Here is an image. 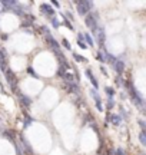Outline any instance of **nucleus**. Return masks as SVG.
Masks as SVG:
<instances>
[{
  "label": "nucleus",
  "mask_w": 146,
  "mask_h": 155,
  "mask_svg": "<svg viewBox=\"0 0 146 155\" xmlns=\"http://www.w3.org/2000/svg\"><path fill=\"white\" fill-rule=\"evenodd\" d=\"M63 25L68 27V29H70V30H73V25L70 23V20H68L66 17H65V20H63Z\"/></svg>",
  "instance_id": "nucleus-29"
},
{
  "label": "nucleus",
  "mask_w": 146,
  "mask_h": 155,
  "mask_svg": "<svg viewBox=\"0 0 146 155\" xmlns=\"http://www.w3.org/2000/svg\"><path fill=\"white\" fill-rule=\"evenodd\" d=\"M10 12H13L14 14H17V16H22V17H23V16L26 14L25 9H23V7H22V6H20L19 3H17V4H16V6H14V7H13V9H12Z\"/></svg>",
  "instance_id": "nucleus-16"
},
{
  "label": "nucleus",
  "mask_w": 146,
  "mask_h": 155,
  "mask_svg": "<svg viewBox=\"0 0 146 155\" xmlns=\"http://www.w3.org/2000/svg\"><path fill=\"white\" fill-rule=\"evenodd\" d=\"M16 93H17V96H19V101H20V104H22V105H23L26 109H29V108L32 106V99H30L29 96L23 95V93H22V92H19V91H17Z\"/></svg>",
  "instance_id": "nucleus-9"
},
{
  "label": "nucleus",
  "mask_w": 146,
  "mask_h": 155,
  "mask_svg": "<svg viewBox=\"0 0 146 155\" xmlns=\"http://www.w3.org/2000/svg\"><path fill=\"white\" fill-rule=\"evenodd\" d=\"M26 71H27V73H29V75H32L33 78H36V79H39V75H37L36 72H35V69H33L32 66H27V68H26Z\"/></svg>",
  "instance_id": "nucleus-22"
},
{
  "label": "nucleus",
  "mask_w": 146,
  "mask_h": 155,
  "mask_svg": "<svg viewBox=\"0 0 146 155\" xmlns=\"http://www.w3.org/2000/svg\"><path fill=\"white\" fill-rule=\"evenodd\" d=\"M93 1H87V0H79L76 1V9H77V13L82 14V16H86L87 13H90V10L93 9Z\"/></svg>",
  "instance_id": "nucleus-2"
},
{
  "label": "nucleus",
  "mask_w": 146,
  "mask_h": 155,
  "mask_svg": "<svg viewBox=\"0 0 146 155\" xmlns=\"http://www.w3.org/2000/svg\"><path fill=\"white\" fill-rule=\"evenodd\" d=\"M0 69L1 72L7 69V52L4 49H0Z\"/></svg>",
  "instance_id": "nucleus-10"
},
{
  "label": "nucleus",
  "mask_w": 146,
  "mask_h": 155,
  "mask_svg": "<svg viewBox=\"0 0 146 155\" xmlns=\"http://www.w3.org/2000/svg\"><path fill=\"white\" fill-rule=\"evenodd\" d=\"M145 135H146L145 132H141V134H139V141H141V144H142L143 147H146V136Z\"/></svg>",
  "instance_id": "nucleus-25"
},
{
  "label": "nucleus",
  "mask_w": 146,
  "mask_h": 155,
  "mask_svg": "<svg viewBox=\"0 0 146 155\" xmlns=\"http://www.w3.org/2000/svg\"><path fill=\"white\" fill-rule=\"evenodd\" d=\"M27 26H32V23H30V22H27V20H23L22 27H27Z\"/></svg>",
  "instance_id": "nucleus-36"
},
{
  "label": "nucleus",
  "mask_w": 146,
  "mask_h": 155,
  "mask_svg": "<svg viewBox=\"0 0 146 155\" xmlns=\"http://www.w3.org/2000/svg\"><path fill=\"white\" fill-rule=\"evenodd\" d=\"M77 45H79V47H82V49H87V46H86V43H85V42L77 40Z\"/></svg>",
  "instance_id": "nucleus-35"
},
{
  "label": "nucleus",
  "mask_w": 146,
  "mask_h": 155,
  "mask_svg": "<svg viewBox=\"0 0 146 155\" xmlns=\"http://www.w3.org/2000/svg\"><path fill=\"white\" fill-rule=\"evenodd\" d=\"M115 155H126V152H125L122 148H117V150L115 151Z\"/></svg>",
  "instance_id": "nucleus-34"
},
{
  "label": "nucleus",
  "mask_w": 146,
  "mask_h": 155,
  "mask_svg": "<svg viewBox=\"0 0 146 155\" xmlns=\"http://www.w3.org/2000/svg\"><path fill=\"white\" fill-rule=\"evenodd\" d=\"M40 12H42L43 14L49 16L50 19L56 16V12H55V10L52 9V6H50V4H47V3H43V4H40Z\"/></svg>",
  "instance_id": "nucleus-7"
},
{
  "label": "nucleus",
  "mask_w": 146,
  "mask_h": 155,
  "mask_svg": "<svg viewBox=\"0 0 146 155\" xmlns=\"http://www.w3.org/2000/svg\"><path fill=\"white\" fill-rule=\"evenodd\" d=\"M62 46H63V47H66L68 50H70V49H72V46H70V43H69V40H68V39H63V40H62Z\"/></svg>",
  "instance_id": "nucleus-26"
},
{
  "label": "nucleus",
  "mask_w": 146,
  "mask_h": 155,
  "mask_svg": "<svg viewBox=\"0 0 146 155\" xmlns=\"http://www.w3.org/2000/svg\"><path fill=\"white\" fill-rule=\"evenodd\" d=\"M100 71H102V73H103L105 76H108V72H106V69H105L103 66H100Z\"/></svg>",
  "instance_id": "nucleus-38"
},
{
  "label": "nucleus",
  "mask_w": 146,
  "mask_h": 155,
  "mask_svg": "<svg viewBox=\"0 0 146 155\" xmlns=\"http://www.w3.org/2000/svg\"><path fill=\"white\" fill-rule=\"evenodd\" d=\"M113 106H115V101H113V98H109V99H108V104H106V108L110 111Z\"/></svg>",
  "instance_id": "nucleus-28"
},
{
  "label": "nucleus",
  "mask_w": 146,
  "mask_h": 155,
  "mask_svg": "<svg viewBox=\"0 0 146 155\" xmlns=\"http://www.w3.org/2000/svg\"><path fill=\"white\" fill-rule=\"evenodd\" d=\"M105 92H106V95H108L109 98H113V95L116 93V91H115L113 88H110V86H106V88H105Z\"/></svg>",
  "instance_id": "nucleus-21"
},
{
  "label": "nucleus",
  "mask_w": 146,
  "mask_h": 155,
  "mask_svg": "<svg viewBox=\"0 0 146 155\" xmlns=\"http://www.w3.org/2000/svg\"><path fill=\"white\" fill-rule=\"evenodd\" d=\"M19 139H20V148H22V152H25L26 155H35L33 150H32V145L29 144V141L20 134L19 135Z\"/></svg>",
  "instance_id": "nucleus-6"
},
{
  "label": "nucleus",
  "mask_w": 146,
  "mask_h": 155,
  "mask_svg": "<svg viewBox=\"0 0 146 155\" xmlns=\"http://www.w3.org/2000/svg\"><path fill=\"white\" fill-rule=\"evenodd\" d=\"M139 125H141L142 132H145V134H146V125H145V121H143V119H139Z\"/></svg>",
  "instance_id": "nucleus-32"
},
{
  "label": "nucleus",
  "mask_w": 146,
  "mask_h": 155,
  "mask_svg": "<svg viewBox=\"0 0 146 155\" xmlns=\"http://www.w3.org/2000/svg\"><path fill=\"white\" fill-rule=\"evenodd\" d=\"M77 38H79L80 42H85V40H83V33H77Z\"/></svg>",
  "instance_id": "nucleus-39"
},
{
  "label": "nucleus",
  "mask_w": 146,
  "mask_h": 155,
  "mask_svg": "<svg viewBox=\"0 0 146 155\" xmlns=\"http://www.w3.org/2000/svg\"><path fill=\"white\" fill-rule=\"evenodd\" d=\"M90 96H92L93 99H98V98H100V96H99V93H98V89H93V88L90 89Z\"/></svg>",
  "instance_id": "nucleus-27"
},
{
  "label": "nucleus",
  "mask_w": 146,
  "mask_h": 155,
  "mask_svg": "<svg viewBox=\"0 0 146 155\" xmlns=\"http://www.w3.org/2000/svg\"><path fill=\"white\" fill-rule=\"evenodd\" d=\"M52 3L55 4V7H59V3H57V1H55V0H52Z\"/></svg>",
  "instance_id": "nucleus-40"
},
{
  "label": "nucleus",
  "mask_w": 146,
  "mask_h": 155,
  "mask_svg": "<svg viewBox=\"0 0 146 155\" xmlns=\"http://www.w3.org/2000/svg\"><path fill=\"white\" fill-rule=\"evenodd\" d=\"M73 59H74V62H87V59L86 58H83L82 55H79V53H73Z\"/></svg>",
  "instance_id": "nucleus-19"
},
{
  "label": "nucleus",
  "mask_w": 146,
  "mask_h": 155,
  "mask_svg": "<svg viewBox=\"0 0 146 155\" xmlns=\"http://www.w3.org/2000/svg\"><path fill=\"white\" fill-rule=\"evenodd\" d=\"M126 89H128V92H129V96H130V99L133 101V104L136 105V106H139V108H142L143 109V98L141 96V93L136 91V88L132 85V82L129 80V82H125V85H123Z\"/></svg>",
  "instance_id": "nucleus-1"
},
{
  "label": "nucleus",
  "mask_w": 146,
  "mask_h": 155,
  "mask_svg": "<svg viewBox=\"0 0 146 155\" xmlns=\"http://www.w3.org/2000/svg\"><path fill=\"white\" fill-rule=\"evenodd\" d=\"M83 40H85V43H86V46L89 45V46H93L95 45V42H93V38L89 35V33H86V35H83Z\"/></svg>",
  "instance_id": "nucleus-18"
},
{
  "label": "nucleus",
  "mask_w": 146,
  "mask_h": 155,
  "mask_svg": "<svg viewBox=\"0 0 146 155\" xmlns=\"http://www.w3.org/2000/svg\"><path fill=\"white\" fill-rule=\"evenodd\" d=\"M23 116H25V122H23V126H25V128H27V126H30V125H32V122H33L35 119H33L32 116L29 115V114H27L26 111L23 112Z\"/></svg>",
  "instance_id": "nucleus-17"
},
{
  "label": "nucleus",
  "mask_w": 146,
  "mask_h": 155,
  "mask_svg": "<svg viewBox=\"0 0 146 155\" xmlns=\"http://www.w3.org/2000/svg\"><path fill=\"white\" fill-rule=\"evenodd\" d=\"M86 76L89 78L90 83L93 85V89H98V88H99V82H98V79L95 78V75H93V72H92V69H90V68H87V69H86Z\"/></svg>",
  "instance_id": "nucleus-13"
},
{
  "label": "nucleus",
  "mask_w": 146,
  "mask_h": 155,
  "mask_svg": "<svg viewBox=\"0 0 146 155\" xmlns=\"http://www.w3.org/2000/svg\"><path fill=\"white\" fill-rule=\"evenodd\" d=\"M95 102H96V108H98V111H103V105H102V99L100 98H98V99H95Z\"/></svg>",
  "instance_id": "nucleus-24"
},
{
  "label": "nucleus",
  "mask_w": 146,
  "mask_h": 155,
  "mask_svg": "<svg viewBox=\"0 0 146 155\" xmlns=\"http://www.w3.org/2000/svg\"><path fill=\"white\" fill-rule=\"evenodd\" d=\"M96 59H98L99 62H106V60H105V55H103L102 50H99V52L96 53Z\"/></svg>",
  "instance_id": "nucleus-23"
},
{
  "label": "nucleus",
  "mask_w": 146,
  "mask_h": 155,
  "mask_svg": "<svg viewBox=\"0 0 146 155\" xmlns=\"http://www.w3.org/2000/svg\"><path fill=\"white\" fill-rule=\"evenodd\" d=\"M14 148H16V155H23L22 148H20V145H19V144H16V142H14Z\"/></svg>",
  "instance_id": "nucleus-31"
},
{
  "label": "nucleus",
  "mask_w": 146,
  "mask_h": 155,
  "mask_svg": "<svg viewBox=\"0 0 146 155\" xmlns=\"http://www.w3.org/2000/svg\"><path fill=\"white\" fill-rule=\"evenodd\" d=\"M3 136H4L6 139L12 141L13 144L16 142V141H14V138H16V132H14V131H12V129H4V131H3Z\"/></svg>",
  "instance_id": "nucleus-15"
},
{
  "label": "nucleus",
  "mask_w": 146,
  "mask_h": 155,
  "mask_svg": "<svg viewBox=\"0 0 146 155\" xmlns=\"http://www.w3.org/2000/svg\"><path fill=\"white\" fill-rule=\"evenodd\" d=\"M50 23H52V26H53L55 29H59V27H60V25H62V23H60V22H59V20L56 19V16L50 19Z\"/></svg>",
  "instance_id": "nucleus-20"
},
{
  "label": "nucleus",
  "mask_w": 146,
  "mask_h": 155,
  "mask_svg": "<svg viewBox=\"0 0 146 155\" xmlns=\"http://www.w3.org/2000/svg\"><path fill=\"white\" fill-rule=\"evenodd\" d=\"M113 68H115L116 73L120 76V75L123 73V71H125V62H123V59H117V60L113 63Z\"/></svg>",
  "instance_id": "nucleus-12"
},
{
  "label": "nucleus",
  "mask_w": 146,
  "mask_h": 155,
  "mask_svg": "<svg viewBox=\"0 0 146 155\" xmlns=\"http://www.w3.org/2000/svg\"><path fill=\"white\" fill-rule=\"evenodd\" d=\"M44 40H46V43H49V46H50L53 50H60V45H59V42L52 36V33L46 35V36H44Z\"/></svg>",
  "instance_id": "nucleus-8"
},
{
  "label": "nucleus",
  "mask_w": 146,
  "mask_h": 155,
  "mask_svg": "<svg viewBox=\"0 0 146 155\" xmlns=\"http://www.w3.org/2000/svg\"><path fill=\"white\" fill-rule=\"evenodd\" d=\"M85 23H86V26H87L90 30H95V29L99 26V14H98L96 12L87 13L86 17H85Z\"/></svg>",
  "instance_id": "nucleus-3"
},
{
  "label": "nucleus",
  "mask_w": 146,
  "mask_h": 155,
  "mask_svg": "<svg viewBox=\"0 0 146 155\" xmlns=\"http://www.w3.org/2000/svg\"><path fill=\"white\" fill-rule=\"evenodd\" d=\"M0 38H1V40H7V39H9V35L3 33V35H0Z\"/></svg>",
  "instance_id": "nucleus-37"
},
{
  "label": "nucleus",
  "mask_w": 146,
  "mask_h": 155,
  "mask_svg": "<svg viewBox=\"0 0 146 155\" xmlns=\"http://www.w3.org/2000/svg\"><path fill=\"white\" fill-rule=\"evenodd\" d=\"M39 30H40V32H42V35H44V36L50 33V32H49V29H47L46 26H40V27H39Z\"/></svg>",
  "instance_id": "nucleus-30"
},
{
  "label": "nucleus",
  "mask_w": 146,
  "mask_h": 155,
  "mask_svg": "<svg viewBox=\"0 0 146 155\" xmlns=\"http://www.w3.org/2000/svg\"><path fill=\"white\" fill-rule=\"evenodd\" d=\"M92 33H93V36H95L96 40H98V45H99L100 50L105 49V42H106V33H105V29H103L102 26H98L95 30H92Z\"/></svg>",
  "instance_id": "nucleus-5"
},
{
  "label": "nucleus",
  "mask_w": 146,
  "mask_h": 155,
  "mask_svg": "<svg viewBox=\"0 0 146 155\" xmlns=\"http://www.w3.org/2000/svg\"><path fill=\"white\" fill-rule=\"evenodd\" d=\"M116 83H117L119 86H123V85H125V80H122V78L117 76V78H116Z\"/></svg>",
  "instance_id": "nucleus-33"
},
{
  "label": "nucleus",
  "mask_w": 146,
  "mask_h": 155,
  "mask_svg": "<svg viewBox=\"0 0 146 155\" xmlns=\"http://www.w3.org/2000/svg\"><path fill=\"white\" fill-rule=\"evenodd\" d=\"M63 88L69 93H79V85L77 83H65Z\"/></svg>",
  "instance_id": "nucleus-14"
},
{
  "label": "nucleus",
  "mask_w": 146,
  "mask_h": 155,
  "mask_svg": "<svg viewBox=\"0 0 146 155\" xmlns=\"http://www.w3.org/2000/svg\"><path fill=\"white\" fill-rule=\"evenodd\" d=\"M108 122H112L115 126H120L122 118L119 115H110V114H108V115H106V125H108Z\"/></svg>",
  "instance_id": "nucleus-11"
},
{
  "label": "nucleus",
  "mask_w": 146,
  "mask_h": 155,
  "mask_svg": "<svg viewBox=\"0 0 146 155\" xmlns=\"http://www.w3.org/2000/svg\"><path fill=\"white\" fill-rule=\"evenodd\" d=\"M4 76H6V80H7L9 86L12 88V91L16 93V92H17V82H19V79L14 75V72H13L10 68H7V69L4 71Z\"/></svg>",
  "instance_id": "nucleus-4"
}]
</instances>
